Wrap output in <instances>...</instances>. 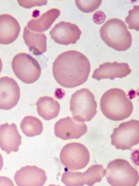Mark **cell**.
Listing matches in <instances>:
<instances>
[{"instance_id": "6da1fadb", "label": "cell", "mask_w": 139, "mask_h": 186, "mask_svg": "<svg viewBox=\"0 0 139 186\" xmlns=\"http://www.w3.org/2000/svg\"><path fill=\"white\" fill-rule=\"evenodd\" d=\"M90 68V62L85 56L78 51L69 50L57 57L53 63L52 72L59 85L71 88L86 82Z\"/></svg>"}, {"instance_id": "7a4b0ae2", "label": "cell", "mask_w": 139, "mask_h": 186, "mask_svg": "<svg viewBox=\"0 0 139 186\" xmlns=\"http://www.w3.org/2000/svg\"><path fill=\"white\" fill-rule=\"evenodd\" d=\"M100 105L103 114L114 121L127 118L133 109L132 103L125 92L117 88H111L105 92L101 98Z\"/></svg>"}, {"instance_id": "3957f363", "label": "cell", "mask_w": 139, "mask_h": 186, "mask_svg": "<svg viewBox=\"0 0 139 186\" xmlns=\"http://www.w3.org/2000/svg\"><path fill=\"white\" fill-rule=\"evenodd\" d=\"M100 37L110 47L118 51H124L131 46L132 37L125 23L117 18L109 20L100 30Z\"/></svg>"}, {"instance_id": "277c9868", "label": "cell", "mask_w": 139, "mask_h": 186, "mask_svg": "<svg viewBox=\"0 0 139 186\" xmlns=\"http://www.w3.org/2000/svg\"><path fill=\"white\" fill-rule=\"evenodd\" d=\"M106 176L108 183L113 186H135L138 182L137 170L124 159H115L108 164Z\"/></svg>"}, {"instance_id": "5b68a950", "label": "cell", "mask_w": 139, "mask_h": 186, "mask_svg": "<svg viewBox=\"0 0 139 186\" xmlns=\"http://www.w3.org/2000/svg\"><path fill=\"white\" fill-rule=\"evenodd\" d=\"M70 109L73 118L80 122H88L97 113V102L90 91L83 88L76 91L71 97Z\"/></svg>"}, {"instance_id": "8992f818", "label": "cell", "mask_w": 139, "mask_h": 186, "mask_svg": "<svg viewBox=\"0 0 139 186\" xmlns=\"http://www.w3.org/2000/svg\"><path fill=\"white\" fill-rule=\"evenodd\" d=\"M12 68L16 77L26 84L33 83L36 81L41 72L40 66L37 60L25 53H18L13 57Z\"/></svg>"}, {"instance_id": "52a82bcc", "label": "cell", "mask_w": 139, "mask_h": 186, "mask_svg": "<svg viewBox=\"0 0 139 186\" xmlns=\"http://www.w3.org/2000/svg\"><path fill=\"white\" fill-rule=\"evenodd\" d=\"M111 144L117 149L131 150L139 142V121L134 119L120 124L111 135Z\"/></svg>"}, {"instance_id": "ba28073f", "label": "cell", "mask_w": 139, "mask_h": 186, "mask_svg": "<svg viewBox=\"0 0 139 186\" xmlns=\"http://www.w3.org/2000/svg\"><path fill=\"white\" fill-rule=\"evenodd\" d=\"M90 154L87 148L76 142L65 145L60 153L61 162L67 169L72 171L85 167L90 160Z\"/></svg>"}, {"instance_id": "9c48e42d", "label": "cell", "mask_w": 139, "mask_h": 186, "mask_svg": "<svg viewBox=\"0 0 139 186\" xmlns=\"http://www.w3.org/2000/svg\"><path fill=\"white\" fill-rule=\"evenodd\" d=\"M106 170L102 165L95 164L89 167L83 173L66 171L62 176L61 181L68 186H93L100 182L105 176Z\"/></svg>"}, {"instance_id": "30bf717a", "label": "cell", "mask_w": 139, "mask_h": 186, "mask_svg": "<svg viewBox=\"0 0 139 186\" xmlns=\"http://www.w3.org/2000/svg\"><path fill=\"white\" fill-rule=\"evenodd\" d=\"M87 130V126L84 122H78L69 116L57 122L54 128L55 136L65 140L79 139Z\"/></svg>"}, {"instance_id": "8fae6325", "label": "cell", "mask_w": 139, "mask_h": 186, "mask_svg": "<svg viewBox=\"0 0 139 186\" xmlns=\"http://www.w3.org/2000/svg\"><path fill=\"white\" fill-rule=\"evenodd\" d=\"M81 33L77 25L62 21L54 26L49 34L56 43L68 45L75 44L80 39Z\"/></svg>"}, {"instance_id": "7c38bea8", "label": "cell", "mask_w": 139, "mask_h": 186, "mask_svg": "<svg viewBox=\"0 0 139 186\" xmlns=\"http://www.w3.org/2000/svg\"><path fill=\"white\" fill-rule=\"evenodd\" d=\"M20 89L17 82L7 76L0 78V109H11L17 104Z\"/></svg>"}, {"instance_id": "4fadbf2b", "label": "cell", "mask_w": 139, "mask_h": 186, "mask_svg": "<svg viewBox=\"0 0 139 186\" xmlns=\"http://www.w3.org/2000/svg\"><path fill=\"white\" fill-rule=\"evenodd\" d=\"M14 179L19 186H42L47 177L43 169L35 166H27L16 172Z\"/></svg>"}, {"instance_id": "5bb4252c", "label": "cell", "mask_w": 139, "mask_h": 186, "mask_svg": "<svg viewBox=\"0 0 139 186\" xmlns=\"http://www.w3.org/2000/svg\"><path fill=\"white\" fill-rule=\"evenodd\" d=\"M131 71L127 63L107 62L100 65L94 70L92 77L98 81L106 79L113 80L116 78H122L126 77Z\"/></svg>"}, {"instance_id": "9a60e30c", "label": "cell", "mask_w": 139, "mask_h": 186, "mask_svg": "<svg viewBox=\"0 0 139 186\" xmlns=\"http://www.w3.org/2000/svg\"><path fill=\"white\" fill-rule=\"evenodd\" d=\"M21 139L15 124L6 123L0 125V148L7 154L18 151Z\"/></svg>"}, {"instance_id": "2e32d148", "label": "cell", "mask_w": 139, "mask_h": 186, "mask_svg": "<svg viewBox=\"0 0 139 186\" xmlns=\"http://www.w3.org/2000/svg\"><path fill=\"white\" fill-rule=\"evenodd\" d=\"M20 27L17 20L7 14L0 15V44L12 43L18 37Z\"/></svg>"}, {"instance_id": "e0dca14e", "label": "cell", "mask_w": 139, "mask_h": 186, "mask_svg": "<svg viewBox=\"0 0 139 186\" xmlns=\"http://www.w3.org/2000/svg\"><path fill=\"white\" fill-rule=\"evenodd\" d=\"M23 37L30 51L36 56L42 55L47 51V37L43 33L31 31L25 26Z\"/></svg>"}, {"instance_id": "ac0fdd59", "label": "cell", "mask_w": 139, "mask_h": 186, "mask_svg": "<svg viewBox=\"0 0 139 186\" xmlns=\"http://www.w3.org/2000/svg\"><path fill=\"white\" fill-rule=\"evenodd\" d=\"M60 10L57 8L49 10L37 19L30 20L26 26L29 30L36 32H42L49 29L59 17Z\"/></svg>"}, {"instance_id": "d6986e66", "label": "cell", "mask_w": 139, "mask_h": 186, "mask_svg": "<svg viewBox=\"0 0 139 186\" xmlns=\"http://www.w3.org/2000/svg\"><path fill=\"white\" fill-rule=\"evenodd\" d=\"M36 104L38 115L47 121L57 117L60 110V106L59 102L50 97L40 98Z\"/></svg>"}, {"instance_id": "ffe728a7", "label": "cell", "mask_w": 139, "mask_h": 186, "mask_svg": "<svg viewBox=\"0 0 139 186\" xmlns=\"http://www.w3.org/2000/svg\"><path fill=\"white\" fill-rule=\"evenodd\" d=\"M20 127L23 133L30 137L40 134L43 130L41 121L32 116H27L24 118L21 122Z\"/></svg>"}, {"instance_id": "44dd1931", "label": "cell", "mask_w": 139, "mask_h": 186, "mask_svg": "<svg viewBox=\"0 0 139 186\" xmlns=\"http://www.w3.org/2000/svg\"><path fill=\"white\" fill-rule=\"evenodd\" d=\"M102 0H75L77 8L85 13L92 12L100 6Z\"/></svg>"}, {"instance_id": "7402d4cb", "label": "cell", "mask_w": 139, "mask_h": 186, "mask_svg": "<svg viewBox=\"0 0 139 186\" xmlns=\"http://www.w3.org/2000/svg\"><path fill=\"white\" fill-rule=\"evenodd\" d=\"M139 6L135 5L129 11V14L125 18V22L128 25L130 29L139 30Z\"/></svg>"}, {"instance_id": "603a6c76", "label": "cell", "mask_w": 139, "mask_h": 186, "mask_svg": "<svg viewBox=\"0 0 139 186\" xmlns=\"http://www.w3.org/2000/svg\"><path fill=\"white\" fill-rule=\"evenodd\" d=\"M19 4L22 7L25 8H30L33 6L45 5L47 4L46 0H36L33 1V2H28L27 1H18Z\"/></svg>"}, {"instance_id": "cb8c5ba5", "label": "cell", "mask_w": 139, "mask_h": 186, "mask_svg": "<svg viewBox=\"0 0 139 186\" xmlns=\"http://www.w3.org/2000/svg\"><path fill=\"white\" fill-rule=\"evenodd\" d=\"M106 18V15L103 11H98L94 14L92 18L95 23L100 24L104 22Z\"/></svg>"}, {"instance_id": "d4e9b609", "label": "cell", "mask_w": 139, "mask_h": 186, "mask_svg": "<svg viewBox=\"0 0 139 186\" xmlns=\"http://www.w3.org/2000/svg\"><path fill=\"white\" fill-rule=\"evenodd\" d=\"M0 186H14L12 181L5 176L0 177Z\"/></svg>"}, {"instance_id": "484cf974", "label": "cell", "mask_w": 139, "mask_h": 186, "mask_svg": "<svg viewBox=\"0 0 139 186\" xmlns=\"http://www.w3.org/2000/svg\"><path fill=\"white\" fill-rule=\"evenodd\" d=\"M3 165V160L2 157L0 154V171L1 170Z\"/></svg>"}, {"instance_id": "4316f807", "label": "cell", "mask_w": 139, "mask_h": 186, "mask_svg": "<svg viewBox=\"0 0 139 186\" xmlns=\"http://www.w3.org/2000/svg\"><path fill=\"white\" fill-rule=\"evenodd\" d=\"M2 64L1 59L0 58V73L2 70Z\"/></svg>"}]
</instances>
